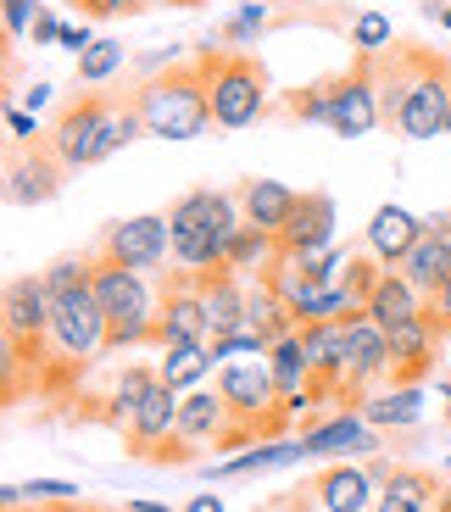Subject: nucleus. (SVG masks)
I'll list each match as a JSON object with an SVG mask.
<instances>
[{
    "label": "nucleus",
    "instance_id": "obj_23",
    "mask_svg": "<svg viewBox=\"0 0 451 512\" xmlns=\"http://www.w3.org/2000/svg\"><path fill=\"white\" fill-rule=\"evenodd\" d=\"M401 273L418 284L424 295H435L451 279V218H429V234L413 245V256L401 262Z\"/></svg>",
    "mask_w": 451,
    "mask_h": 512
},
{
    "label": "nucleus",
    "instance_id": "obj_50",
    "mask_svg": "<svg viewBox=\"0 0 451 512\" xmlns=\"http://www.w3.org/2000/svg\"><path fill=\"white\" fill-rule=\"evenodd\" d=\"M446 134H451V117H446Z\"/></svg>",
    "mask_w": 451,
    "mask_h": 512
},
{
    "label": "nucleus",
    "instance_id": "obj_21",
    "mask_svg": "<svg viewBox=\"0 0 451 512\" xmlns=\"http://www.w3.org/2000/svg\"><path fill=\"white\" fill-rule=\"evenodd\" d=\"M440 496H446V490H440L435 479L424 474V468H407V462H396V468L379 479L374 512H440Z\"/></svg>",
    "mask_w": 451,
    "mask_h": 512
},
{
    "label": "nucleus",
    "instance_id": "obj_32",
    "mask_svg": "<svg viewBox=\"0 0 451 512\" xmlns=\"http://www.w3.org/2000/svg\"><path fill=\"white\" fill-rule=\"evenodd\" d=\"M351 45H357L362 56H385L390 45H396V28H390L385 12H362L357 23H351Z\"/></svg>",
    "mask_w": 451,
    "mask_h": 512
},
{
    "label": "nucleus",
    "instance_id": "obj_6",
    "mask_svg": "<svg viewBox=\"0 0 451 512\" xmlns=\"http://www.w3.org/2000/svg\"><path fill=\"white\" fill-rule=\"evenodd\" d=\"M195 62L207 73L212 128H251L268 117V67L257 51L240 45H195Z\"/></svg>",
    "mask_w": 451,
    "mask_h": 512
},
{
    "label": "nucleus",
    "instance_id": "obj_35",
    "mask_svg": "<svg viewBox=\"0 0 451 512\" xmlns=\"http://www.w3.org/2000/svg\"><path fill=\"white\" fill-rule=\"evenodd\" d=\"M34 23H39V0H6V39H28L34 34Z\"/></svg>",
    "mask_w": 451,
    "mask_h": 512
},
{
    "label": "nucleus",
    "instance_id": "obj_27",
    "mask_svg": "<svg viewBox=\"0 0 451 512\" xmlns=\"http://www.w3.org/2000/svg\"><path fill=\"white\" fill-rule=\"evenodd\" d=\"M273 256H279V234L240 223V229H234V240H229V251H223V268L240 273V279H262V273L273 268Z\"/></svg>",
    "mask_w": 451,
    "mask_h": 512
},
{
    "label": "nucleus",
    "instance_id": "obj_44",
    "mask_svg": "<svg viewBox=\"0 0 451 512\" xmlns=\"http://www.w3.org/2000/svg\"><path fill=\"white\" fill-rule=\"evenodd\" d=\"M424 12H435V17H440V28L451 34V6H424Z\"/></svg>",
    "mask_w": 451,
    "mask_h": 512
},
{
    "label": "nucleus",
    "instance_id": "obj_8",
    "mask_svg": "<svg viewBox=\"0 0 451 512\" xmlns=\"http://www.w3.org/2000/svg\"><path fill=\"white\" fill-rule=\"evenodd\" d=\"M0 323H6V390H12L23 362L28 373L45 362V340H51V284H45V273H17L6 284Z\"/></svg>",
    "mask_w": 451,
    "mask_h": 512
},
{
    "label": "nucleus",
    "instance_id": "obj_36",
    "mask_svg": "<svg viewBox=\"0 0 451 512\" xmlns=\"http://www.w3.org/2000/svg\"><path fill=\"white\" fill-rule=\"evenodd\" d=\"M6 128H12V140H17V145L45 140V128H39V117H34V112H23V106H6Z\"/></svg>",
    "mask_w": 451,
    "mask_h": 512
},
{
    "label": "nucleus",
    "instance_id": "obj_5",
    "mask_svg": "<svg viewBox=\"0 0 451 512\" xmlns=\"http://www.w3.org/2000/svg\"><path fill=\"white\" fill-rule=\"evenodd\" d=\"M168 223H173V262L184 273H212L223 268V251H229L234 229L245 223V212H240V195L201 184V190H184L168 206Z\"/></svg>",
    "mask_w": 451,
    "mask_h": 512
},
{
    "label": "nucleus",
    "instance_id": "obj_53",
    "mask_svg": "<svg viewBox=\"0 0 451 512\" xmlns=\"http://www.w3.org/2000/svg\"><path fill=\"white\" fill-rule=\"evenodd\" d=\"M446 468H451V462H446Z\"/></svg>",
    "mask_w": 451,
    "mask_h": 512
},
{
    "label": "nucleus",
    "instance_id": "obj_11",
    "mask_svg": "<svg viewBox=\"0 0 451 512\" xmlns=\"http://www.w3.org/2000/svg\"><path fill=\"white\" fill-rule=\"evenodd\" d=\"M346 334H351V357H346V384H340V396L346 401H368L374 390L390 384V334L379 329L368 312L346 318Z\"/></svg>",
    "mask_w": 451,
    "mask_h": 512
},
{
    "label": "nucleus",
    "instance_id": "obj_12",
    "mask_svg": "<svg viewBox=\"0 0 451 512\" xmlns=\"http://www.w3.org/2000/svg\"><path fill=\"white\" fill-rule=\"evenodd\" d=\"M62 179H67V162L45 140L12 145V156H6V201H12V206L56 201V195H62Z\"/></svg>",
    "mask_w": 451,
    "mask_h": 512
},
{
    "label": "nucleus",
    "instance_id": "obj_37",
    "mask_svg": "<svg viewBox=\"0 0 451 512\" xmlns=\"http://www.w3.org/2000/svg\"><path fill=\"white\" fill-rule=\"evenodd\" d=\"M424 318L435 323V334H440V340H451V279L440 284L435 295H429V307H424Z\"/></svg>",
    "mask_w": 451,
    "mask_h": 512
},
{
    "label": "nucleus",
    "instance_id": "obj_42",
    "mask_svg": "<svg viewBox=\"0 0 451 512\" xmlns=\"http://www.w3.org/2000/svg\"><path fill=\"white\" fill-rule=\"evenodd\" d=\"M51 95H56V84H45V78H39L34 90H28V106H45V101H51Z\"/></svg>",
    "mask_w": 451,
    "mask_h": 512
},
{
    "label": "nucleus",
    "instance_id": "obj_47",
    "mask_svg": "<svg viewBox=\"0 0 451 512\" xmlns=\"http://www.w3.org/2000/svg\"><path fill=\"white\" fill-rule=\"evenodd\" d=\"M440 512H451V490H446V496H440Z\"/></svg>",
    "mask_w": 451,
    "mask_h": 512
},
{
    "label": "nucleus",
    "instance_id": "obj_16",
    "mask_svg": "<svg viewBox=\"0 0 451 512\" xmlns=\"http://www.w3.org/2000/svg\"><path fill=\"white\" fill-rule=\"evenodd\" d=\"M429 234V223L418 218V212H407V206H396V201H385L368 218V229H362V251H374L385 268H401L407 256H413V245Z\"/></svg>",
    "mask_w": 451,
    "mask_h": 512
},
{
    "label": "nucleus",
    "instance_id": "obj_49",
    "mask_svg": "<svg viewBox=\"0 0 451 512\" xmlns=\"http://www.w3.org/2000/svg\"><path fill=\"white\" fill-rule=\"evenodd\" d=\"M446 357H451V340H446Z\"/></svg>",
    "mask_w": 451,
    "mask_h": 512
},
{
    "label": "nucleus",
    "instance_id": "obj_31",
    "mask_svg": "<svg viewBox=\"0 0 451 512\" xmlns=\"http://www.w3.org/2000/svg\"><path fill=\"white\" fill-rule=\"evenodd\" d=\"M117 67H123V45H117V39H95L90 51L78 56L73 73H78V84H106Z\"/></svg>",
    "mask_w": 451,
    "mask_h": 512
},
{
    "label": "nucleus",
    "instance_id": "obj_14",
    "mask_svg": "<svg viewBox=\"0 0 451 512\" xmlns=\"http://www.w3.org/2000/svg\"><path fill=\"white\" fill-rule=\"evenodd\" d=\"M301 446H307V462H340V457H368V451H379V435H374V423L362 418V407H346L335 418L312 423L307 435H301Z\"/></svg>",
    "mask_w": 451,
    "mask_h": 512
},
{
    "label": "nucleus",
    "instance_id": "obj_7",
    "mask_svg": "<svg viewBox=\"0 0 451 512\" xmlns=\"http://www.w3.org/2000/svg\"><path fill=\"white\" fill-rule=\"evenodd\" d=\"M95 295H101L106 312V346L112 351H134L156 340V323H162V295L151 290V279L134 268H117L106 256H95Z\"/></svg>",
    "mask_w": 451,
    "mask_h": 512
},
{
    "label": "nucleus",
    "instance_id": "obj_45",
    "mask_svg": "<svg viewBox=\"0 0 451 512\" xmlns=\"http://www.w3.org/2000/svg\"><path fill=\"white\" fill-rule=\"evenodd\" d=\"M268 512H307V507H296V501H273Z\"/></svg>",
    "mask_w": 451,
    "mask_h": 512
},
{
    "label": "nucleus",
    "instance_id": "obj_20",
    "mask_svg": "<svg viewBox=\"0 0 451 512\" xmlns=\"http://www.w3.org/2000/svg\"><path fill=\"white\" fill-rule=\"evenodd\" d=\"M424 307H429V295L418 290L413 279L401 268H385V279L374 284V295L362 301V312L379 323V329H396V323H413V318H424Z\"/></svg>",
    "mask_w": 451,
    "mask_h": 512
},
{
    "label": "nucleus",
    "instance_id": "obj_28",
    "mask_svg": "<svg viewBox=\"0 0 451 512\" xmlns=\"http://www.w3.org/2000/svg\"><path fill=\"white\" fill-rule=\"evenodd\" d=\"M335 101H340V73H329V78H312V84L290 90V95L279 101V112L290 117V123H318V128H329Z\"/></svg>",
    "mask_w": 451,
    "mask_h": 512
},
{
    "label": "nucleus",
    "instance_id": "obj_26",
    "mask_svg": "<svg viewBox=\"0 0 451 512\" xmlns=\"http://www.w3.org/2000/svg\"><path fill=\"white\" fill-rule=\"evenodd\" d=\"M268 368H273V384H279V396H301V390H312V357H307V334L290 329L284 340H273L268 351Z\"/></svg>",
    "mask_w": 451,
    "mask_h": 512
},
{
    "label": "nucleus",
    "instance_id": "obj_18",
    "mask_svg": "<svg viewBox=\"0 0 451 512\" xmlns=\"http://www.w3.org/2000/svg\"><path fill=\"white\" fill-rule=\"evenodd\" d=\"M390 334V384H424L429 379V362L440 351V334L429 318H413V323H396Z\"/></svg>",
    "mask_w": 451,
    "mask_h": 512
},
{
    "label": "nucleus",
    "instance_id": "obj_40",
    "mask_svg": "<svg viewBox=\"0 0 451 512\" xmlns=\"http://www.w3.org/2000/svg\"><path fill=\"white\" fill-rule=\"evenodd\" d=\"M62 28H67V23H56L51 12H39L34 34H28V45H56V39H62Z\"/></svg>",
    "mask_w": 451,
    "mask_h": 512
},
{
    "label": "nucleus",
    "instance_id": "obj_1",
    "mask_svg": "<svg viewBox=\"0 0 451 512\" xmlns=\"http://www.w3.org/2000/svg\"><path fill=\"white\" fill-rule=\"evenodd\" d=\"M379 101H385L390 134L413 145L435 140V134H446V117H451V62L429 45L396 39L379 56Z\"/></svg>",
    "mask_w": 451,
    "mask_h": 512
},
{
    "label": "nucleus",
    "instance_id": "obj_46",
    "mask_svg": "<svg viewBox=\"0 0 451 512\" xmlns=\"http://www.w3.org/2000/svg\"><path fill=\"white\" fill-rule=\"evenodd\" d=\"M156 6H207V0H156Z\"/></svg>",
    "mask_w": 451,
    "mask_h": 512
},
{
    "label": "nucleus",
    "instance_id": "obj_51",
    "mask_svg": "<svg viewBox=\"0 0 451 512\" xmlns=\"http://www.w3.org/2000/svg\"><path fill=\"white\" fill-rule=\"evenodd\" d=\"M424 6H435V0H424Z\"/></svg>",
    "mask_w": 451,
    "mask_h": 512
},
{
    "label": "nucleus",
    "instance_id": "obj_48",
    "mask_svg": "<svg viewBox=\"0 0 451 512\" xmlns=\"http://www.w3.org/2000/svg\"><path fill=\"white\" fill-rule=\"evenodd\" d=\"M446 423H451V384H446Z\"/></svg>",
    "mask_w": 451,
    "mask_h": 512
},
{
    "label": "nucleus",
    "instance_id": "obj_17",
    "mask_svg": "<svg viewBox=\"0 0 451 512\" xmlns=\"http://www.w3.org/2000/svg\"><path fill=\"white\" fill-rule=\"evenodd\" d=\"M195 284H201V301H207L212 340L240 334L245 329V307H251V279H240V273H229V268H212V273H195Z\"/></svg>",
    "mask_w": 451,
    "mask_h": 512
},
{
    "label": "nucleus",
    "instance_id": "obj_25",
    "mask_svg": "<svg viewBox=\"0 0 451 512\" xmlns=\"http://www.w3.org/2000/svg\"><path fill=\"white\" fill-rule=\"evenodd\" d=\"M212 368H218L212 340H179V346H162V362H156L162 384H173V390H195V384H207Z\"/></svg>",
    "mask_w": 451,
    "mask_h": 512
},
{
    "label": "nucleus",
    "instance_id": "obj_2",
    "mask_svg": "<svg viewBox=\"0 0 451 512\" xmlns=\"http://www.w3.org/2000/svg\"><path fill=\"white\" fill-rule=\"evenodd\" d=\"M145 134L140 106H134V90H95L84 84L78 95H67L56 123L45 128V145L73 167H95L106 156H117L123 145H134Z\"/></svg>",
    "mask_w": 451,
    "mask_h": 512
},
{
    "label": "nucleus",
    "instance_id": "obj_33",
    "mask_svg": "<svg viewBox=\"0 0 451 512\" xmlns=\"http://www.w3.org/2000/svg\"><path fill=\"white\" fill-rule=\"evenodd\" d=\"M156 0H73V12L84 23H117V17H140L151 12Z\"/></svg>",
    "mask_w": 451,
    "mask_h": 512
},
{
    "label": "nucleus",
    "instance_id": "obj_41",
    "mask_svg": "<svg viewBox=\"0 0 451 512\" xmlns=\"http://www.w3.org/2000/svg\"><path fill=\"white\" fill-rule=\"evenodd\" d=\"M184 512H223V496H218V490H207V496H195Z\"/></svg>",
    "mask_w": 451,
    "mask_h": 512
},
{
    "label": "nucleus",
    "instance_id": "obj_22",
    "mask_svg": "<svg viewBox=\"0 0 451 512\" xmlns=\"http://www.w3.org/2000/svg\"><path fill=\"white\" fill-rule=\"evenodd\" d=\"M234 195H240L245 223H251V229H268V234H279L284 223H290V212H296V201H301V190H290L284 179H245Z\"/></svg>",
    "mask_w": 451,
    "mask_h": 512
},
{
    "label": "nucleus",
    "instance_id": "obj_34",
    "mask_svg": "<svg viewBox=\"0 0 451 512\" xmlns=\"http://www.w3.org/2000/svg\"><path fill=\"white\" fill-rule=\"evenodd\" d=\"M262 28H268V0H251V6H240V12L229 17L223 39H229V45H245V39H257Z\"/></svg>",
    "mask_w": 451,
    "mask_h": 512
},
{
    "label": "nucleus",
    "instance_id": "obj_13",
    "mask_svg": "<svg viewBox=\"0 0 451 512\" xmlns=\"http://www.w3.org/2000/svg\"><path fill=\"white\" fill-rule=\"evenodd\" d=\"M179 340H212L207 329V301L195 273L173 268L162 279V323H156V346H179Z\"/></svg>",
    "mask_w": 451,
    "mask_h": 512
},
{
    "label": "nucleus",
    "instance_id": "obj_3",
    "mask_svg": "<svg viewBox=\"0 0 451 512\" xmlns=\"http://www.w3.org/2000/svg\"><path fill=\"white\" fill-rule=\"evenodd\" d=\"M51 284V340H45V362L62 373H84L106 346V312L95 295V256H62L56 268H45Z\"/></svg>",
    "mask_w": 451,
    "mask_h": 512
},
{
    "label": "nucleus",
    "instance_id": "obj_24",
    "mask_svg": "<svg viewBox=\"0 0 451 512\" xmlns=\"http://www.w3.org/2000/svg\"><path fill=\"white\" fill-rule=\"evenodd\" d=\"M362 418L374 429H413L424 418V384H385L362 401Z\"/></svg>",
    "mask_w": 451,
    "mask_h": 512
},
{
    "label": "nucleus",
    "instance_id": "obj_52",
    "mask_svg": "<svg viewBox=\"0 0 451 512\" xmlns=\"http://www.w3.org/2000/svg\"><path fill=\"white\" fill-rule=\"evenodd\" d=\"M84 512H95V507H84Z\"/></svg>",
    "mask_w": 451,
    "mask_h": 512
},
{
    "label": "nucleus",
    "instance_id": "obj_30",
    "mask_svg": "<svg viewBox=\"0 0 451 512\" xmlns=\"http://www.w3.org/2000/svg\"><path fill=\"white\" fill-rule=\"evenodd\" d=\"M290 462H307V446L296 440H268V446L234 451L229 462H218V474H268V468H290Z\"/></svg>",
    "mask_w": 451,
    "mask_h": 512
},
{
    "label": "nucleus",
    "instance_id": "obj_4",
    "mask_svg": "<svg viewBox=\"0 0 451 512\" xmlns=\"http://www.w3.org/2000/svg\"><path fill=\"white\" fill-rule=\"evenodd\" d=\"M134 106H140V123L151 140H201L212 128V95H207V73H201L195 51L168 62L162 73L140 78Z\"/></svg>",
    "mask_w": 451,
    "mask_h": 512
},
{
    "label": "nucleus",
    "instance_id": "obj_9",
    "mask_svg": "<svg viewBox=\"0 0 451 512\" xmlns=\"http://www.w3.org/2000/svg\"><path fill=\"white\" fill-rule=\"evenodd\" d=\"M95 256H106L117 268H134V273H162V262L173 256L168 212H140V218L106 223L101 240H95Z\"/></svg>",
    "mask_w": 451,
    "mask_h": 512
},
{
    "label": "nucleus",
    "instance_id": "obj_43",
    "mask_svg": "<svg viewBox=\"0 0 451 512\" xmlns=\"http://www.w3.org/2000/svg\"><path fill=\"white\" fill-rule=\"evenodd\" d=\"M123 512H173V507H168V501H129Z\"/></svg>",
    "mask_w": 451,
    "mask_h": 512
},
{
    "label": "nucleus",
    "instance_id": "obj_15",
    "mask_svg": "<svg viewBox=\"0 0 451 512\" xmlns=\"http://www.w3.org/2000/svg\"><path fill=\"white\" fill-rule=\"evenodd\" d=\"M335 195L329 190H301L296 212H290V223L279 229V251L284 256H312V251H329L335 245Z\"/></svg>",
    "mask_w": 451,
    "mask_h": 512
},
{
    "label": "nucleus",
    "instance_id": "obj_39",
    "mask_svg": "<svg viewBox=\"0 0 451 512\" xmlns=\"http://www.w3.org/2000/svg\"><path fill=\"white\" fill-rule=\"evenodd\" d=\"M56 45H62V51H73V56H84V51L95 45V28H90V23H67Z\"/></svg>",
    "mask_w": 451,
    "mask_h": 512
},
{
    "label": "nucleus",
    "instance_id": "obj_38",
    "mask_svg": "<svg viewBox=\"0 0 451 512\" xmlns=\"http://www.w3.org/2000/svg\"><path fill=\"white\" fill-rule=\"evenodd\" d=\"M28 501H78V485H67V479H28Z\"/></svg>",
    "mask_w": 451,
    "mask_h": 512
},
{
    "label": "nucleus",
    "instance_id": "obj_10",
    "mask_svg": "<svg viewBox=\"0 0 451 512\" xmlns=\"http://www.w3.org/2000/svg\"><path fill=\"white\" fill-rule=\"evenodd\" d=\"M385 123V101H379V56H362L340 73V101H335V117H329V134L340 140H362Z\"/></svg>",
    "mask_w": 451,
    "mask_h": 512
},
{
    "label": "nucleus",
    "instance_id": "obj_19",
    "mask_svg": "<svg viewBox=\"0 0 451 512\" xmlns=\"http://www.w3.org/2000/svg\"><path fill=\"white\" fill-rule=\"evenodd\" d=\"M374 501H379V479L368 468H351V462H335L312 485V512H374Z\"/></svg>",
    "mask_w": 451,
    "mask_h": 512
},
{
    "label": "nucleus",
    "instance_id": "obj_29",
    "mask_svg": "<svg viewBox=\"0 0 451 512\" xmlns=\"http://www.w3.org/2000/svg\"><path fill=\"white\" fill-rule=\"evenodd\" d=\"M156 379H162L156 368H145V362H129V368L117 373V384H112V396H106V412H101V418L117 423V429H129L134 412H140V401L156 390Z\"/></svg>",
    "mask_w": 451,
    "mask_h": 512
}]
</instances>
